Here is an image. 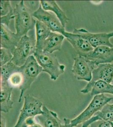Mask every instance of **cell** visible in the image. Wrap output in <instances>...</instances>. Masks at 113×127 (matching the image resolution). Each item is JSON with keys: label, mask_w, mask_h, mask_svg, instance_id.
<instances>
[{"label": "cell", "mask_w": 113, "mask_h": 127, "mask_svg": "<svg viewBox=\"0 0 113 127\" xmlns=\"http://www.w3.org/2000/svg\"><path fill=\"white\" fill-rule=\"evenodd\" d=\"M33 56L42 68L43 72L48 74L52 80L56 81L65 72V65L60 64L54 54L35 52Z\"/></svg>", "instance_id": "obj_2"}, {"label": "cell", "mask_w": 113, "mask_h": 127, "mask_svg": "<svg viewBox=\"0 0 113 127\" xmlns=\"http://www.w3.org/2000/svg\"><path fill=\"white\" fill-rule=\"evenodd\" d=\"M21 72L23 75V84L19 87L20 93L18 99V102L20 103L24 93L30 88L32 84L36 80L43 69L40 66L33 55L27 59L26 62L22 66Z\"/></svg>", "instance_id": "obj_3"}, {"label": "cell", "mask_w": 113, "mask_h": 127, "mask_svg": "<svg viewBox=\"0 0 113 127\" xmlns=\"http://www.w3.org/2000/svg\"><path fill=\"white\" fill-rule=\"evenodd\" d=\"M110 123L112 127H113V122H112V123Z\"/></svg>", "instance_id": "obj_30"}, {"label": "cell", "mask_w": 113, "mask_h": 127, "mask_svg": "<svg viewBox=\"0 0 113 127\" xmlns=\"http://www.w3.org/2000/svg\"><path fill=\"white\" fill-rule=\"evenodd\" d=\"M98 120H103L109 123L113 122V104H106L92 117L83 123L82 127H89L92 123Z\"/></svg>", "instance_id": "obj_17"}, {"label": "cell", "mask_w": 113, "mask_h": 127, "mask_svg": "<svg viewBox=\"0 0 113 127\" xmlns=\"http://www.w3.org/2000/svg\"><path fill=\"white\" fill-rule=\"evenodd\" d=\"M33 17L44 23L52 32L63 34L66 31L60 20L54 13L44 9L39 4L37 9L32 14Z\"/></svg>", "instance_id": "obj_9"}, {"label": "cell", "mask_w": 113, "mask_h": 127, "mask_svg": "<svg viewBox=\"0 0 113 127\" xmlns=\"http://www.w3.org/2000/svg\"><path fill=\"white\" fill-rule=\"evenodd\" d=\"M14 10L9 0L0 1V15L4 16Z\"/></svg>", "instance_id": "obj_24"}, {"label": "cell", "mask_w": 113, "mask_h": 127, "mask_svg": "<svg viewBox=\"0 0 113 127\" xmlns=\"http://www.w3.org/2000/svg\"><path fill=\"white\" fill-rule=\"evenodd\" d=\"M13 88L8 81H0V111L8 113L13 107L14 102L11 99Z\"/></svg>", "instance_id": "obj_15"}, {"label": "cell", "mask_w": 113, "mask_h": 127, "mask_svg": "<svg viewBox=\"0 0 113 127\" xmlns=\"http://www.w3.org/2000/svg\"><path fill=\"white\" fill-rule=\"evenodd\" d=\"M23 75L21 71L12 74L9 78L8 82L13 88L17 87H19V88L23 84Z\"/></svg>", "instance_id": "obj_22"}, {"label": "cell", "mask_w": 113, "mask_h": 127, "mask_svg": "<svg viewBox=\"0 0 113 127\" xmlns=\"http://www.w3.org/2000/svg\"><path fill=\"white\" fill-rule=\"evenodd\" d=\"M16 33L20 37L27 35L30 31L35 28L36 20L29 11L24 2L22 0L14 9Z\"/></svg>", "instance_id": "obj_1"}, {"label": "cell", "mask_w": 113, "mask_h": 127, "mask_svg": "<svg viewBox=\"0 0 113 127\" xmlns=\"http://www.w3.org/2000/svg\"><path fill=\"white\" fill-rule=\"evenodd\" d=\"M72 33L87 40L94 48L101 46L113 48V44L110 40L111 38L113 37V32L107 33H92L84 29H74Z\"/></svg>", "instance_id": "obj_10"}, {"label": "cell", "mask_w": 113, "mask_h": 127, "mask_svg": "<svg viewBox=\"0 0 113 127\" xmlns=\"http://www.w3.org/2000/svg\"><path fill=\"white\" fill-rule=\"evenodd\" d=\"M21 71V66L16 65L12 61L8 62L0 66V81H8L12 74Z\"/></svg>", "instance_id": "obj_21"}, {"label": "cell", "mask_w": 113, "mask_h": 127, "mask_svg": "<svg viewBox=\"0 0 113 127\" xmlns=\"http://www.w3.org/2000/svg\"><path fill=\"white\" fill-rule=\"evenodd\" d=\"M36 51H43L45 41L52 32L46 26L39 20H36Z\"/></svg>", "instance_id": "obj_18"}, {"label": "cell", "mask_w": 113, "mask_h": 127, "mask_svg": "<svg viewBox=\"0 0 113 127\" xmlns=\"http://www.w3.org/2000/svg\"><path fill=\"white\" fill-rule=\"evenodd\" d=\"M90 127H112L110 123L103 120H98L92 123Z\"/></svg>", "instance_id": "obj_26"}, {"label": "cell", "mask_w": 113, "mask_h": 127, "mask_svg": "<svg viewBox=\"0 0 113 127\" xmlns=\"http://www.w3.org/2000/svg\"><path fill=\"white\" fill-rule=\"evenodd\" d=\"M0 127H6V118L2 114H1L0 117Z\"/></svg>", "instance_id": "obj_28"}, {"label": "cell", "mask_w": 113, "mask_h": 127, "mask_svg": "<svg viewBox=\"0 0 113 127\" xmlns=\"http://www.w3.org/2000/svg\"><path fill=\"white\" fill-rule=\"evenodd\" d=\"M105 93L113 95V85L100 80L94 83L90 92V95L94 96L95 95Z\"/></svg>", "instance_id": "obj_20"}, {"label": "cell", "mask_w": 113, "mask_h": 127, "mask_svg": "<svg viewBox=\"0 0 113 127\" xmlns=\"http://www.w3.org/2000/svg\"><path fill=\"white\" fill-rule=\"evenodd\" d=\"M85 57L96 66L100 64L111 63L113 62V48L106 46L97 47Z\"/></svg>", "instance_id": "obj_12"}, {"label": "cell", "mask_w": 113, "mask_h": 127, "mask_svg": "<svg viewBox=\"0 0 113 127\" xmlns=\"http://www.w3.org/2000/svg\"><path fill=\"white\" fill-rule=\"evenodd\" d=\"M63 35L72 45L78 55L85 57L94 49L87 40L79 35L67 32Z\"/></svg>", "instance_id": "obj_11"}, {"label": "cell", "mask_w": 113, "mask_h": 127, "mask_svg": "<svg viewBox=\"0 0 113 127\" xmlns=\"http://www.w3.org/2000/svg\"><path fill=\"white\" fill-rule=\"evenodd\" d=\"M14 19V10L5 16L0 17V20H1V24L7 27H9V25L10 21Z\"/></svg>", "instance_id": "obj_25"}, {"label": "cell", "mask_w": 113, "mask_h": 127, "mask_svg": "<svg viewBox=\"0 0 113 127\" xmlns=\"http://www.w3.org/2000/svg\"><path fill=\"white\" fill-rule=\"evenodd\" d=\"M65 37L61 33L51 32L45 41L43 52L53 54L56 51L61 50Z\"/></svg>", "instance_id": "obj_16"}, {"label": "cell", "mask_w": 113, "mask_h": 127, "mask_svg": "<svg viewBox=\"0 0 113 127\" xmlns=\"http://www.w3.org/2000/svg\"><path fill=\"white\" fill-rule=\"evenodd\" d=\"M40 4L44 10L50 11L54 13L64 27L69 20L68 18L66 16V13L57 4L55 0H40Z\"/></svg>", "instance_id": "obj_19"}, {"label": "cell", "mask_w": 113, "mask_h": 127, "mask_svg": "<svg viewBox=\"0 0 113 127\" xmlns=\"http://www.w3.org/2000/svg\"><path fill=\"white\" fill-rule=\"evenodd\" d=\"M64 124L63 125V127H74L70 123V120L69 119L64 118L63 119Z\"/></svg>", "instance_id": "obj_27"}, {"label": "cell", "mask_w": 113, "mask_h": 127, "mask_svg": "<svg viewBox=\"0 0 113 127\" xmlns=\"http://www.w3.org/2000/svg\"><path fill=\"white\" fill-rule=\"evenodd\" d=\"M43 113L35 117L36 121L43 127H63L61 120L56 112L49 110L46 105H43Z\"/></svg>", "instance_id": "obj_14"}, {"label": "cell", "mask_w": 113, "mask_h": 127, "mask_svg": "<svg viewBox=\"0 0 113 127\" xmlns=\"http://www.w3.org/2000/svg\"><path fill=\"white\" fill-rule=\"evenodd\" d=\"M29 127H43V126L39 123H36L35 124Z\"/></svg>", "instance_id": "obj_29"}, {"label": "cell", "mask_w": 113, "mask_h": 127, "mask_svg": "<svg viewBox=\"0 0 113 127\" xmlns=\"http://www.w3.org/2000/svg\"><path fill=\"white\" fill-rule=\"evenodd\" d=\"M96 66L92 62L85 56L78 55L74 59L71 71L78 80L90 82L92 78V73Z\"/></svg>", "instance_id": "obj_7"}, {"label": "cell", "mask_w": 113, "mask_h": 127, "mask_svg": "<svg viewBox=\"0 0 113 127\" xmlns=\"http://www.w3.org/2000/svg\"><path fill=\"white\" fill-rule=\"evenodd\" d=\"M112 100H113V97H108L104 94L95 95L85 110L76 118L70 120L72 125L75 127L81 123H85Z\"/></svg>", "instance_id": "obj_5"}, {"label": "cell", "mask_w": 113, "mask_h": 127, "mask_svg": "<svg viewBox=\"0 0 113 127\" xmlns=\"http://www.w3.org/2000/svg\"><path fill=\"white\" fill-rule=\"evenodd\" d=\"M100 80L109 84L113 81V64H100L97 66L92 73V79L81 90V93L84 94L90 93L94 83Z\"/></svg>", "instance_id": "obj_8"}, {"label": "cell", "mask_w": 113, "mask_h": 127, "mask_svg": "<svg viewBox=\"0 0 113 127\" xmlns=\"http://www.w3.org/2000/svg\"><path fill=\"white\" fill-rule=\"evenodd\" d=\"M13 57L11 51L4 48H0V66L12 61Z\"/></svg>", "instance_id": "obj_23"}, {"label": "cell", "mask_w": 113, "mask_h": 127, "mask_svg": "<svg viewBox=\"0 0 113 127\" xmlns=\"http://www.w3.org/2000/svg\"><path fill=\"white\" fill-rule=\"evenodd\" d=\"M36 45V36L26 35L22 36L12 53V62L18 66H22L30 56L34 55Z\"/></svg>", "instance_id": "obj_4"}, {"label": "cell", "mask_w": 113, "mask_h": 127, "mask_svg": "<svg viewBox=\"0 0 113 127\" xmlns=\"http://www.w3.org/2000/svg\"><path fill=\"white\" fill-rule=\"evenodd\" d=\"M43 103L41 100L30 94L24 97L23 106L20 111L19 117L13 127H21L25 120L30 117H36L43 113Z\"/></svg>", "instance_id": "obj_6"}, {"label": "cell", "mask_w": 113, "mask_h": 127, "mask_svg": "<svg viewBox=\"0 0 113 127\" xmlns=\"http://www.w3.org/2000/svg\"><path fill=\"white\" fill-rule=\"evenodd\" d=\"M21 38L9 27L0 25V48H4L13 53Z\"/></svg>", "instance_id": "obj_13"}]
</instances>
